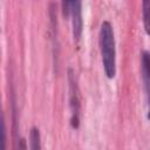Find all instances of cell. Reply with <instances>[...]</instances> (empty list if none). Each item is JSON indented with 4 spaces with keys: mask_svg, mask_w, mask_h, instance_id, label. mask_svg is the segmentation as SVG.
I'll return each instance as SVG.
<instances>
[{
    "mask_svg": "<svg viewBox=\"0 0 150 150\" xmlns=\"http://www.w3.org/2000/svg\"><path fill=\"white\" fill-rule=\"evenodd\" d=\"M98 42L104 73L108 79H112L116 75V50L114 30L110 22H102L98 34Z\"/></svg>",
    "mask_w": 150,
    "mask_h": 150,
    "instance_id": "6da1fadb",
    "label": "cell"
},
{
    "mask_svg": "<svg viewBox=\"0 0 150 150\" xmlns=\"http://www.w3.org/2000/svg\"><path fill=\"white\" fill-rule=\"evenodd\" d=\"M63 13L66 16L70 15L71 25H73V38L77 43L82 35L83 20H82V2L81 1H63Z\"/></svg>",
    "mask_w": 150,
    "mask_h": 150,
    "instance_id": "7a4b0ae2",
    "label": "cell"
},
{
    "mask_svg": "<svg viewBox=\"0 0 150 150\" xmlns=\"http://www.w3.org/2000/svg\"><path fill=\"white\" fill-rule=\"evenodd\" d=\"M69 81H70V108H71V125L74 128H76L79 125V110H80V103H79V98H77V94H76V86L71 79V76H69Z\"/></svg>",
    "mask_w": 150,
    "mask_h": 150,
    "instance_id": "3957f363",
    "label": "cell"
},
{
    "mask_svg": "<svg viewBox=\"0 0 150 150\" xmlns=\"http://www.w3.org/2000/svg\"><path fill=\"white\" fill-rule=\"evenodd\" d=\"M142 76L150 105V53L149 52H143L142 54Z\"/></svg>",
    "mask_w": 150,
    "mask_h": 150,
    "instance_id": "277c9868",
    "label": "cell"
},
{
    "mask_svg": "<svg viewBox=\"0 0 150 150\" xmlns=\"http://www.w3.org/2000/svg\"><path fill=\"white\" fill-rule=\"evenodd\" d=\"M29 150H41L40 131L36 127H33L29 132Z\"/></svg>",
    "mask_w": 150,
    "mask_h": 150,
    "instance_id": "5b68a950",
    "label": "cell"
},
{
    "mask_svg": "<svg viewBox=\"0 0 150 150\" xmlns=\"http://www.w3.org/2000/svg\"><path fill=\"white\" fill-rule=\"evenodd\" d=\"M142 12H143V25L144 30L148 35H150V1L145 0L142 2Z\"/></svg>",
    "mask_w": 150,
    "mask_h": 150,
    "instance_id": "8992f818",
    "label": "cell"
},
{
    "mask_svg": "<svg viewBox=\"0 0 150 150\" xmlns=\"http://www.w3.org/2000/svg\"><path fill=\"white\" fill-rule=\"evenodd\" d=\"M2 150H6V128H5V123H2Z\"/></svg>",
    "mask_w": 150,
    "mask_h": 150,
    "instance_id": "52a82bcc",
    "label": "cell"
},
{
    "mask_svg": "<svg viewBox=\"0 0 150 150\" xmlns=\"http://www.w3.org/2000/svg\"><path fill=\"white\" fill-rule=\"evenodd\" d=\"M18 150H27V145H26V142H25V139H20V141H19Z\"/></svg>",
    "mask_w": 150,
    "mask_h": 150,
    "instance_id": "ba28073f",
    "label": "cell"
}]
</instances>
